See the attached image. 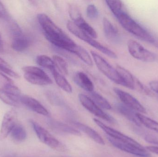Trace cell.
Instances as JSON below:
<instances>
[{
	"mask_svg": "<svg viewBox=\"0 0 158 157\" xmlns=\"http://www.w3.org/2000/svg\"><path fill=\"white\" fill-rule=\"evenodd\" d=\"M52 73L56 83L61 89L67 93H72V86L63 75L60 73L56 69L54 70Z\"/></svg>",
	"mask_w": 158,
	"mask_h": 157,
	"instance_id": "cell-21",
	"label": "cell"
},
{
	"mask_svg": "<svg viewBox=\"0 0 158 157\" xmlns=\"http://www.w3.org/2000/svg\"><path fill=\"white\" fill-rule=\"evenodd\" d=\"M37 18L48 41L56 47L71 52L77 44L47 15L39 14Z\"/></svg>",
	"mask_w": 158,
	"mask_h": 157,
	"instance_id": "cell-1",
	"label": "cell"
},
{
	"mask_svg": "<svg viewBox=\"0 0 158 157\" xmlns=\"http://www.w3.org/2000/svg\"><path fill=\"white\" fill-rule=\"evenodd\" d=\"M10 136L15 142L21 143L27 138V132L21 124L17 123L10 134Z\"/></svg>",
	"mask_w": 158,
	"mask_h": 157,
	"instance_id": "cell-24",
	"label": "cell"
},
{
	"mask_svg": "<svg viewBox=\"0 0 158 157\" xmlns=\"http://www.w3.org/2000/svg\"><path fill=\"white\" fill-rule=\"evenodd\" d=\"M74 80L76 84L87 92L94 91V85L88 76L83 72H78L75 74Z\"/></svg>",
	"mask_w": 158,
	"mask_h": 157,
	"instance_id": "cell-17",
	"label": "cell"
},
{
	"mask_svg": "<svg viewBox=\"0 0 158 157\" xmlns=\"http://www.w3.org/2000/svg\"><path fill=\"white\" fill-rule=\"evenodd\" d=\"M137 115L142 124L158 133V122L139 112H137Z\"/></svg>",
	"mask_w": 158,
	"mask_h": 157,
	"instance_id": "cell-27",
	"label": "cell"
},
{
	"mask_svg": "<svg viewBox=\"0 0 158 157\" xmlns=\"http://www.w3.org/2000/svg\"><path fill=\"white\" fill-rule=\"evenodd\" d=\"M21 92L13 84H6L0 88V99L7 105L18 107L20 103Z\"/></svg>",
	"mask_w": 158,
	"mask_h": 157,
	"instance_id": "cell-7",
	"label": "cell"
},
{
	"mask_svg": "<svg viewBox=\"0 0 158 157\" xmlns=\"http://www.w3.org/2000/svg\"><path fill=\"white\" fill-rule=\"evenodd\" d=\"M24 77L31 84L37 85H47L52 84L49 76L40 68L36 66H27L22 68Z\"/></svg>",
	"mask_w": 158,
	"mask_h": 157,
	"instance_id": "cell-4",
	"label": "cell"
},
{
	"mask_svg": "<svg viewBox=\"0 0 158 157\" xmlns=\"http://www.w3.org/2000/svg\"><path fill=\"white\" fill-rule=\"evenodd\" d=\"M68 12L69 17L74 23H77L83 18L78 7L74 4L69 5Z\"/></svg>",
	"mask_w": 158,
	"mask_h": 157,
	"instance_id": "cell-31",
	"label": "cell"
},
{
	"mask_svg": "<svg viewBox=\"0 0 158 157\" xmlns=\"http://www.w3.org/2000/svg\"><path fill=\"white\" fill-rule=\"evenodd\" d=\"M106 2L115 16L123 10V4L121 1L108 0L106 1Z\"/></svg>",
	"mask_w": 158,
	"mask_h": 157,
	"instance_id": "cell-32",
	"label": "cell"
},
{
	"mask_svg": "<svg viewBox=\"0 0 158 157\" xmlns=\"http://www.w3.org/2000/svg\"><path fill=\"white\" fill-rule=\"evenodd\" d=\"M48 124L49 126L57 133L75 135H79L81 134L77 130L57 121L50 120Z\"/></svg>",
	"mask_w": 158,
	"mask_h": 157,
	"instance_id": "cell-15",
	"label": "cell"
},
{
	"mask_svg": "<svg viewBox=\"0 0 158 157\" xmlns=\"http://www.w3.org/2000/svg\"><path fill=\"white\" fill-rule=\"evenodd\" d=\"M90 95L92 97V99L99 108L106 110H110L111 109V106L109 102L100 94L94 91L90 93Z\"/></svg>",
	"mask_w": 158,
	"mask_h": 157,
	"instance_id": "cell-29",
	"label": "cell"
},
{
	"mask_svg": "<svg viewBox=\"0 0 158 157\" xmlns=\"http://www.w3.org/2000/svg\"><path fill=\"white\" fill-rule=\"evenodd\" d=\"M86 15L90 19H94L97 18L98 15V10L96 6L94 4H89L86 8Z\"/></svg>",
	"mask_w": 158,
	"mask_h": 157,
	"instance_id": "cell-33",
	"label": "cell"
},
{
	"mask_svg": "<svg viewBox=\"0 0 158 157\" xmlns=\"http://www.w3.org/2000/svg\"><path fill=\"white\" fill-rule=\"evenodd\" d=\"M30 123L36 133V135L42 143L57 151L65 152L66 150V147L47 130L34 121L31 120Z\"/></svg>",
	"mask_w": 158,
	"mask_h": 157,
	"instance_id": "cell-3",
	"label": "cell"
},
{
	"mask_svg": "<svg viewBox=\"0 0 158 157\" xmlns=\"http://www.w3.org/2000/svg\"><path fill=\"white\" fill-rule=\"evenodd\" d=\"M153 45L158 49V37H156V39H155V41L153 43Z\"/></svg>",
	"mask_w": 158,
	"mask_h": 157,
	"instance_id": "cell-39",
	"label": "cell"
},
{
	"mask_svg": "<svg viewBox=\"0 0 158 157\" xmlns=\"http://www.w3.org/2000/svg\"><path fill=\"white\" fill-rule=\"evenodd\" d=\"M146 149L147 151L151 153H154L158 155V147L156 146H149L147 147Z\"/></svg>",
	"mask_w": 158,
	"mask_h": 157,
	"instance_id": "cell-37",
	"label": "cell"
},
{
	"mask_svg": "<svg viewBox=\"0 0 158 157\" xmlns=\"http://www.w3.org/2000/svg\"><path fill=\"white\" fill-rule=\"evenodd\" d=\"M0 72L6 74L14 78H18L19 75L14 71L11 66L3 59L0 57Z\"/></svg>",
	"mask_w": 158,
	"mask_h": 157,
	"instance_id": "cell-30",
	"label": "cell"
},
{
	"mask_svg": "<svg viewBox=\"0 0 158 157\" xmlns=\"http://www.w3.org/2000/svg\"><path fill=\"white\" fill-rule=\"evenodd\" d=\"M4 47L2 41V38H1V36H0V53H2L3 52Z\"/></svg>",
	"mask_w": 158,
	"mask_h": 157,
	"instance_id": "cell-38",
	"label": "cell"
},
{
	"mask_svg": "<svg viewBox=\"0 0 158 157\" xmlns=\"http://www.w3.org/2000/svg\"><path fill=\"white\" fill-rule=\"evenodd\" d=\"M17 113L15 110L8 111L5 114L0 129V140H5L17 124Z\"/></svg>",
	"mask_w": 158,
	"mask_h": 157,
	"instance_id": "cell-10",
	"label": "cell"
},
{
	"mask_svg": "<svg viewBox=\"0 0 158 157\" xmlns=\"http://www.w3.org/2000/svg\"><path fill=\"white\" fill-rule=\"evenodd\" d=\"M107 138L113 146L122 151L139 157H148L150 156L146 149H141L133 145L118 141L109 136Z\"/></svg>",
	"mask_w": 158,
	"mask_h": 157,
	"instance_id": "cell-12",
	"label": "cell"
},
{
	"mask_svg": "<svg viewBox=\"0 0 158 157\" xmlns=\"http://www.w3.org/2000/svg\"><path fill=\"white\" fill-rule=\"evenodd\" d=\"M142 132L140 134L142 135L144 139L148 143H152L158 146V138L155 135H152L151 134L148 132H144L143 131H142Z\"/></svg>",
	"mask_w": 158,
	"mask_h": 157,
	"instance_id": "cell-34",
	"label": "cell"
},
{
	"mask_svg": "<svg viewBox=\"0 0 158 157\" xmlns=\"http://www.w3.org/2000/svg\"><path fill=\"white\" fill-rule=\"evenodd\" d=\"M73 124L80 131H82L85 134L87 135L96 143L100 145L105 144V142L102 137H101V136L96 131L92 129L91 127L83 124L77 122H73Z\"/></svg>",
	"mask_w": 158,
	"mask_h": 157,
	"instance_id": "cell-18",
	"label": "cell"
},
{
	"mask_svg": "<svg viewBox=\"0 0 158 157\" xmlns=\"http://www.w3.org/2000/svg\"><path fill=\"white\" fill-rule=\"evenodd\" d=\"M36 62L40 66L48 69L51 73L56 69L52 59L47 55H39L36 58Z\"/></svg>",
	"mask_w": 158,
	"mask_h": 157,
	"instance_id": "cell-26",
	"label": "cell"
},
{
	"mask_svg": "<svg viewBox=\"0 0 158 157\" xmlns=\"http://www.w3.org/2000/svg\"><path fill=\"white\" fill-rule=\"evenodd\" d=\"M122 26L138 38L153 44L156 37L150 34L126 12L122 10L115 16Z\"/></svg>",
	"mask_w": 158,
	"mask_h": 157,
	"instance_id": "cell-2",
	"label": "cell"
},
{
	"mask_svg": "<svg viewBox=\"0 0 158 157\" xmlns=\"http://www.w3.org/2000/svg\"><path fill=\"white\" fill-rule=\"evenodd\" d=\"M71 53L76 54L85 64L89 66H93V61L92 58L88 52L84 48L76 44L71 50Z\"/></svg>",
	"mask_w": 158,
	"mask_h": 157,
	"instance_id": "cell-23",
	"label": "cell"
},
{
	"mask_svg": "<svg viewBox=\"0 0 158 157\" xmlns=\"http://www.w3.org/2000/svg\"><path fill=\"white\" fill-rule=\"evenodd\" d=\"M78 97L81 105L89 112L111 123L115 122V120L110 115L104 112L92 99L83 94H79Z\"/></svg>",
	"mask_w": 158,
	"mask_h": 157,
	"instance_id": "cell-8",
	"label": "cell"
},
{
	"mask_svg": "<svg viewBox=\"0 0 158 157\" xmlns=\"http://www.w3.org/2000/svg\"><path fill=\"white\" fill-rule=\"evenodd\" d=\"M94 121L97 125H98L106 134L108 135L109 137H111V138L116 139L118 141H121V142L131 144L141 149H146L142 145L140 144L138 142H136L132 138L127 136L125 135L122 133L118 131L113 128L108 127L103 123L102 122L99 121V120L94 119Z\"/></svg>",
	"mask_w": 158,
	"mask_h": 157,
	"instance_id": "cell-9",
	"label": "cell"
},
{
	"mask_svg": "<svg viewBox=\"0 0 158 157\" xmlns=\"http://www.w3.org/2000/svg\"><path fill=\"white\" fill-rule=\"evenodd\" d=\"M116 70L120 77L124 86L131 89H136L139 79L134 76L127 69L122 66L118 65Z\"/></svg>",
	"mask_w": 158,
	"mask_h": 157,
	"instance_id": "cell-14",
	"label": "cell"
},
{
	"mask_svg": "<svg viewBox=\"0 0 158 157\" xmlns=\"http://www.w3.org/2000/svg\"><path fill=\"white\" fill-rule=\"evenodd\" d=\"M20 103L27 107L32 111L44 116H48L49 112L37 100L28 96H21Z\"/></svg>",
	"mask_w": 158,
	"mask_h": 157,
	"instance_id": "cell-13",
	"label": "cell"
},
{
	"mask_svg": "<svg viewBox=\"0 0 158 157\" xmlns=\"http://www.w3.org/2000/svg\"><path fill=\"white\" fill-rule=\"evenodd\" d=\"M118 110L123 115L126 117L129 120L133 123L136 126L140 127L142 126V124L137 117L136 111L128 108L123 104H119L117 106Z\"/></svg>",
	"mask_w": 158,
	"mask_h": 157,
	"instance_id": "cell-19",
	"label": "cell"
},
{
	"mask_svg": "<svg viewBox=\"0 0 158 157\" xmlns=\"http://www.w3.org/2000/svg\"><path fill=\"white\" fill-rule=\"evenodd\" d=\"M75 23L77 24L85 34H87L92 38L95 39L97 38L98 36L96 31L88 23H87V22H86L83 18H81L77 23Z\"/></svg>",
	"mask_w": 158,
	"mask_h": 157,
	"instance_id": "cell-28",
	"label": "cell"
},
{
	"mask_svg": "<svg viewBox=\"0 0 158 157\" xmlns=\"http://www.w3.org/2000/svg\"><path fill=\"white\" fill-rule=\"evenodd\" d=\"M13 36L11 46L14 50L21 52L25 51L28 47L29 41L23 34L22 31L13 34Z\"/></svg>",
	"mask_w": 158,
	"mask_h": 157,
	"instance_id": "cell-16",
	"label": "cell"
},
{
	"mask_svg": "<svg viewBox=\"0 0 158 157\" xmlns=\"http://www.w3.org/2000/svg\"><path fill=\"white\" fill-rule=\"evenodd\" d=\"M9 18L8 12L4 5L0 2V18L7 19Z\"/></svg>",
	"mask_w": 158,
	"mask_h": 157,
	"instance_id": "cell-35",
	"label": "cell"
},
{
	"mask_svg": "<svg viewBox=\"0 0 158 157\" xmlns=\"http://www.w3.org/2000/svg\"><path fill=\"white\" fill-rule=\"evenodd\" d=\"M91 53L97 67L102 73L112 82L124 86L116 69L112 67L102 56L96 53L91 51Z\"/></svg>",
	"mask_w": 158,
	"mask_h": 157,
	"instance_id": "cell-5",
	"label": "cell"
},
{
	"mask_svg": "<svg viewBox=\"0 0 158 157\" xmlns=\"http://www.w3.org/2000/svg\"><path fill=\"white\" fill-rule=\"evenodd\" d=\"M67 28L68 30L77 37L86 43L90 42L92 38L85 34L81 28L73 21H68L67 23Z\"/></svg>",
	"mask_w": 158,
	"mask_h": 157,
	"instance_id": "cell-20",
	"label": "cell"
},
{
	"mask_svg": "<svg viewBox=\"0 0 158 157\" xmlns=\"http://www.w3.org/2000/svg\"><path fill=\"white\" fill-rule=\"evenodd\" d=\"M52 60L56 70L61 74L67 75L68 74V66L66 61L59 55H54Z\"/></svg>",
	"mask_w": 158,
	"mask_h": 157,
	"instance_id": "cell-25",
	"label": "cell"
},
{
	"mask_svg": "<svg viewBox=\"0 0 158 157\" xmlns=\"http://www.w3.org/2000/svg\"><path fill=\"white\" fill-rule=\"evenodd\" d=\"M103 25L104 33L106 37L110 40H116L118 35V31L117 29L106 18H103Z\"/></svg>",
	"mask_w": 158,
	"mask_h": 157,
	"instance_id": "cell-22",
	"label": "cell"
},
{
	"mask_svg": "<svg viewBox=\"0 0 158 157\" xmlns=\"http://www.w3.org/2000/svg\"><path fill=\"white\" fill-rule=\"evenodd\" d=\"M127 47L129 53L136 60L145 62H153L156 59V56L154 53L147 49L139 42L133 40L128 41Z\"/></svg>",
	"mask_w": 158,
	"mask_h": 157,
	"instance_id": "cell-6",
	"label": "cell"
},
{
	"mask_svg": "<svg viewBox=\"0 0 158 157\" xmlns=\"http://www.w3.org/2000/svg\"><path fill=\"white\" fill-rule=\"evenodd\" d=\"M149 84L151 89L158 94V80L151 81Z\"/></svg>",
	"mask_w": 158,
	"mask_h": 157,
	"instance_id": "cell-36",
	"label": "cell"
},
{
	"mask_svg": "<svg viewBox=\"0 0 158 157\" xmlns=\"http://www.w3.org/2000/svg\"><path fill=\"white\" fill-rule=\"evenodd\" d=\"M114 91L123 105L141 114L146 113L144 107L131 94L117 88H114Z\"/></svg>",
	"mask_w": 158,
	"mask_h": 157,
	"instance_id": "cell-11",
	"label": "cell"
}]
</instances>
